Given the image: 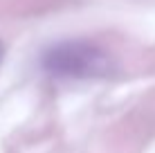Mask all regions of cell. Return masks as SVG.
<instances>
[{
    "label": "cell",
    "instance_id": "obj_1",
    "mask_svg": "<svg viewBox=\"0 0 155 153\" xmlns=\"http://www.w3.org/2000/svg\"><path fill=\"white\" fill-rule=\"evenodd\" d=\"M43 68L58 79H97L110 72V59L88 41H65L43 54Z\"/></svg>",
    "mask_w": 155,
    "mask_h": 153
}]
</instances>
